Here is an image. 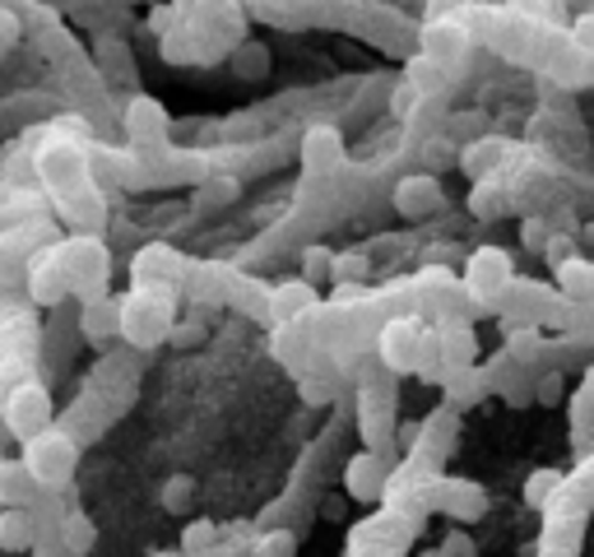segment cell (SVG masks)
<instances>
[{"instance_id":"obj_1","label":"cell","mask_w":594,"mask_h":557,"mask_svg":"<svg viewBox=\"0 0 594 557\" xmlns=\"http://www.w3.org/2000/svg\"><path fill=\"white\" fill-rule=\"evenodd\" d=\"M56 261L66 270V284L79 303H93V297H107L112 288V251L98 232H70L56 242Z\"/></svg>"},{"instance_id":"obj_2","label":"cell","mask_w":594,"mask_h":557,"mask_svg":"<svg viewBox=\"0 0 594 557\" xmlns=\"http://www.w3.org/2000/svg\"><path fill=\"white\" fill-rule=\"evenodd\" d=\"M122 303V340L130 349L163 344L176 326V288H130Z\"/></svg>"},{"instance_id":"obj_3","label":"cell","mask_w":594,"mask_h":557,"mask_svg":"<svg viewBox=\"0 0 594 557\" xmlns=\"http://www.w3.org/2000/svg\"><path fill=\"white\" fill-rule=\"evenodd\" d=\"M19 465L28 469V479L43 488V492H61L75 479V465H79V442L75 432L66 428H43L33 432L28 442H19Z\"/></svg>"},{"instance_id":"obj_4","label":"cell","mask_w":594,"mask_h":557,"mask_svg":"<svg viewBox=\"0 0 594 557\" xmlns=\"http://www.w3.org/2000/svg\"><path fill=\"white\" fill-rule=\"evenodd\" d=\"M33 168H37V186H43L52 201H66V195L89 186V154H84V145H75V139H47V145L37 149Z\"/></svg>"},{"instance_id":"obj_5","label":"cell","mask_w":594,"mask_h":557,"mask_svg":"<svg viewBox=\"0 0 594 557\" xmlns=\"http://www.w3.org/2000/svg\"><path fill=\"white\" fill-rule=\"evenodd\" d=\"M52 413H56L52 390L37 382V376H28V382H19L0 395V428H5L14 442H28L33 432L52 428Z\"/></svg>"},{"instance_id":"obj_6","label":"cell","mask_w":594,"mask_h":557,"mask_svg":"<svg viewBox=\"0 0 594 557\" xmlns=\"http://www.w3.org/2000/svg\"><path fill=\"white\" fill-rule=\"evenodd\" d=\"M511 278H516V265H511V255L502 247H479L465 261V274H460V288H465V303L473 307H498Z\"/></svg>"},{"instance_id":"obj_7","label":"cell","mask_w":594,"mask_h":557,"mask_svg":"<svg viewBox=\"0 0 594 557\" xmlns=\"http://www.w3.org/2000/svg\"><path fill=\"white\" fill-rule=\"evenodd\" d=\"M419 340H423V326L413 316H386V326L376 330V363L390 376H409L419 367Z\"/></svg>"},{"instance_id":"obj_8","label":"cell","mask_w":594,"mask_h":557,"mask_svg":"<svg viewBox=\"0 0 594 557\" xmlns=\"http://www.w3.org/2000/svg\"><path fill=\"white\" fill-rule=\"evenodd\" d=\"M358 432H363V446L386 455L390 436H395V390L386 382H363V395H358Z\"/></svg>"},{"instance_id":"obj_9","label":"cell","mask_w":594,"mask_h":557,"mask_svg":"<svg viewBox=\"0 0 594 557\" xmlns=\"http://www.w3.org/2000/svg\"><path fill=\"white\" fill-rule=\"evenodd\" d=\"M186 261L182 251L168 242H145L130 255V288H176L186 278Z\"/></svg>"},{"instance_id":"obj_10","label":"cell","mask_w":594,"mask_h":557,"mask_svg":"<svg viewBox=\"0 0 594 557\" xmlns=\"http://www.w3.org/2000/svg\"><path fill=\"white\" fill-rule=\"evenodd\" d=\"M297 163H302L307 177H325L344 168V135L334 122H311L297 139Z\"/></svg>"},{"instance_id":"obj_11","label":"cell","mask_w":594,"mask_h":557,"mask_svg":"<svg viewBox=\"0 0 594 557\" xmlns=\"http://www.w3.org/2000/svg\"><path fill=\"white\" fill-rule=\"evenodd\" d=\"M24 293H28L33 307H56V303H66L70 297L66 270H61V261H56V242L43 247V251H33L24 261Z\"/></svg>"},{"instance_id":"obj_12","label":"cell","mask_w":594,"mask_h":557,"mask_svg":"<svg viewBox=\"0 0 594 557\" xmlns=\"http://www.w3.org/2000/svg\"><path fill=\"white\" fill-rule=\"evenodd\" d=\"M419 43H423V56L427 61H437L442 70L446 66H465V56L473 47V37L465 33V24L455 14L446 19H427V24L419 29Z\"/></svg>"},{"instance_id":"obj_13","label":"cell","mask_w":594,"mask_h":557,"mask_svg":"<svg viewBox=\"0 0 594 557\" xmlns=\"http://www.w3.org/2000/svg\"><path fill=\"white\" fill-rule=\"evenodd\" d=\"M37 344H43V321L33 316V307L0 303V353L37 357Z\"/></svg>"},{"instance_id":"obj_14","label":"cell","mask_w":594,"mask_h":557,"mask_svg":"<svg viewBox=\"0 0 594 557\" xmlns=\"http://www.w3.org/2000/svg\"><path fill=\"white\" fill-rule=\"evenodd\" d=\"M386 479H390V465H386V455H376V451H358L353 461L344 465V492L353 497V502H381V492H386Z\"/></svg>"},{"instance_id":"obj_15","label":"cell","mask_w":594,"mask_h":557,"mask_svg":"<svg viewBox=\"0 0 594 557\" xmlns=\"http://www.w3.org/2000/svg\"><path fill=\"white\" fill-rule=\"evenodd\" d=\"M423 507H442L450 511L455 521H479L483 515V488L479 484H465V479H432L423 488Z\"/></svg>"},{"instance_id":"obj_16","label":"cell","mask_w":594,"mask_h":557,"mask_svg":"<svg viewBox=\"0 0 594 557\" xmlns=\"http://www.w3.org/2000/svg\"><path fill=\"white\" fill-rule=\"evenodd\" d=\"M395 209H400L404 218H432L442 205H446V195H442V182L432 172H409L395 182Z\"/></svg>"},{"instance_id":"obj_17","label":"cell","mask_w":594,"mask_h":557,"mask_svg":"<svg viewBox=\"0 0 594 557\" xmlns=\"http://www.w3.org/2000/svg\"><path fill=\"white\" fill-rule=\"evenodd\" d=\"M321 307V293L316 284H307L302 274L284 278V284L270 288V326H284V321H307V316Z\"/></svg>"},{"instance_id":"obj_18","label":"cell","mask_w":594,"mask_h":557,"mask_svg":"<svg viewBox=\"0 0 594 557\" xmlns=\"http://www.w3.org/2000/svg\"><path fill=\"white\" fill-rule=\"evenodd\" d=\"M79 334L93 349H107L112 340H122V303L107 297H93V303H79Z\"/></svg>"},{"instance_id":"obj_19","label":"cell","mask_w":594,"mask_h":557,"mask_svg":"<svg viewBox=\"0 0 594 557\" xmlns=\"http://www.w3.org/2000/svg\"><path fill=\"white\" fill-rule=\"evenodd\" d=\"M437 340H442V357H446V367H473L479 363V340H473V326H469V316L460 311H450V316H437Z\"/></svg>"},{"instance_id":"obj_20","label":"cell","mask_w":594,"mask_h":557,"mask_svg":"<svg viewBox=\"0 0 594 557\" xmlns=\"http://www.w3.org/2000/svg\"><path fill=\"white\" fill-rule=\"evenodd\" d=\"M511 154V145L502 135H479L473 145L460 149V172L473 177V182H483V177H502V158Z\"/></svg>"},{"instance_id":"obj_21","label":"cell","mask_w":594,"mask_h":557,"mask_svg":"<svg viewBox=\"0 0 594 557\" xmlns=\"http://www.w3.org/2000/svg\"><path fill=\"white\" fill-rule=\"evenodd\" d=\"M552 288H558V297L571 307L594 303V265L585 261V255H571V261L552 265Z\"/></svg>"},{"instance_id":"obj_22","label":"cell","mask_w":594,"mask_h":557,"mask_svg":"<svg viewBox=\"0 0 594 557\" xmlns=\"http://www.w3.org/2000/svg\"><path fill=\"white\" fill-rule=\"evenodd\" d=\"M437 386L446 390V409L460 413V409L479 405L483 395H488V376H483V367H479V363H473V367H446Z\"/></svg>"},{"instance_id":"obj_23","label":"cell","mask_w":594,"mask_h":557,"mask_svg":"<svg viewBox=\"0 0 594 557\" xmlns=\"http://www.w3.org/2000/svg\"><path fill=\"white\" fill-rule=\"evenodd\" d=\"M52 205V195L43 186H10V191H0V224L14 228V224H33L37 214H43Z\"/></svg>"},{"instance_id":"obj_24","label":"cell","mask_w":594,"mask_h":557,"mask_svg":"<svg viewBox=\"0 0 594 557\" xmlns=\"http://www.w3.org/2000/svg\"><path fill=\"white\" fill-rule=\"evenodd\" d=\"M37 534H43V525L28 507H0V553H28Z\"/></svg>"},{"instance_id":"obj_25","label":"cell","mask_w":594,"mask_h":557,"mask_svg":"<svg viewBox=\"0 0 594 557\" xmlns=\"http://www.w3.org/2000/svg\"><path fill=\"white\" fill-rule=\"evenodd\" d=\"M56 214L70 224V232H98V224L107 218V209H103V195H98L93 186H84V191H75V195H66V201H56Z\"/></svg>"},{"instance_id":"obj_26","label":"cell","mask_w":594,"mask_h":557,"mask_svg":"<svg viewBox=\"0 0 594 557\" xmlns=\"http://www.w3.org/2000/svg\"><path fill=\"white\" fill-rule=\"evenodd\" d=\"M126 130L140 139H149V145H158V139L168 135V112L153 103V98H130V107H126Z\"/></svg>"},{"instance_id":"obj_27","label":"cell","mask_w":594,"mask_h":557,"mask_svg":"<svg viewBox=\"0 0 594 557\" xmlns=\"http://www.w3.org/2000/svg\"><path fill=\"white\" fill-rule=\"evenodd\" d=\"M511 209V191L502 186V177H483V182H473L469 191V214L492 224V218H502Z\"/></svg>"},{"instance_id":"obj_28","label":"cell","mask_w":594,"mask_h":557,"mask_svg":"<svg viewBox=\"0 0 594 557\" xmlns=\"http://www.w3.org/2000/svg\"><path fill=\"white\" fill-rule=\"evenodd\" d=\"M56 539H61L75 557H84V553H93V544H98V525L89 521L84 511H61V521H56Z\"/></svg>"},{"instance_id":"obj_29","label":"cell","mask_w":594,"mask_h":557,"mask_svg":"<svg viewBox=\"0 0 594 557\" xmlns=\"http://www.w3.org/2000/svg\"><path fill=\"white\" fill-rule=\"evenodd\" d=\"M33 492H37V484L28 479V469L10 461V455H0V507H28Z\"/></svg>"},{"instance_id":"obj_30","label":"cell","mask_w":594,"mask_h":557,"mask_svg":"<svg viewBox=\"0 0 594 557\" xmlns=\"http://www.w3.org/2000/svg\"><path fill=\"white\" fill-rule=\"evenodd\" d=\"M297 548H302V534L288 530V525H274L265 534H255L251 557H297Z\"/></svg>"},{"instance_id":"obj_31","label":"cell","mask_w":594,"mask_h":557,"mask_svg":"<svg viewBox=\"0 0 594 557\" xmlns=\"http://www.w3.org/2000/svg\"><path fill=\"white\" fill-rule=\"evenodd\" d=\"M567 409H571V442H576L581 451H594V395L576 390Z\"/></svg>"},{"instance_id":"obj_32","label":"cell","mask_w":594,"mask_h":557,"mask_svg":"<svg viewBox=\"0 0 594 557\" xmlns=\"http://www.w3.org/2000/svg\"><path fill=\"white\" fill-rule=\"evenodd\" d=\"M219 544H224V530H219V521H205V515L182 530V557H205Z\"/></svg>"},{"instance_id":"obj_33","label":"cell","mask_w":594,"mask_h":557,"mask_svg":"<svg viewBox=\"0 0 594 557\" xmlns=\"http://www.w3.org/2000/svg\"><path fill=\"white\" fill-rule=\"evenodd\" d=\"M562 484H567V474H562V469H534L529 479H525V502H529L534 511H544L552 497H558Z\"/></svg>"},{"instance_id":"obj_34","label":"cell","mask_w":594,"mask_h":557,"mask_svg":"<svg viewBox=\"0 0 594 557\" xmlns=\"http://www.w3.org/2000/svg\"><path fill=\"white\" fill-rule=\"evenodd\" d=\"M404 79H409V84L419 89L423 98H427V93H442V89H446V70H442L437 61H427V56H409Z\"/></svg>"},{"instance_id":"obj_35","label":"cell","mask_w":594,"mask_h":557,"mask_svg":"<svg viewBox=\"0 0 594 557\" xmlns=\"http://www.w3.org/2000/svg\"><path fill=\"white\" fill-rule=\"evenodd\" d=\"M367 274H372L367 251H334L330 284H367Z\"/></svg>"},{"instance_id":"obj_36","label":"cell","mask_w":594,"mask_h":557,"mask_svg":"<svg viewBox=\"0 0 594 557\" xmlns=\"http://www.w3.org/2000/svg\"><path fill=\"white\" fill-rule=\"evenodd\" d=\"M297 265H302L297 274H302L307 284H330V270H334V247H325V242H311V247L302 251V261H297Z\"/></svg>"},{"instance_id":"obj_37","label":"cell","mask_w":594,"mask_h":557,"mask_svg":"<svg viewBox=\"0 0 594 557\" xmlns=\"http://www.w3.org/2000/svg\"><path fill=\"white\" fill-rule=\"evenodd\" d=\"M232 70L242 75V79H261L270 70V47L265 43H242L232 56Z\"/></svg>"},{"instance_id":"obj_38","label":"cell","mask_w":594,"mask_h":557,"mask_svg":"<svg viewBox=\"0 0 594 557\" xmlns=\"http://www.w3.org/2000/svg\"><path fill=\"white\" fill-rule=\"evenodd\" d=\"M506 353H511V357H516V363H521V367H529V363H534V357H539V353H544V334H539V326H521L516 334H511V344H506Z\"/></svg>"},{"instance_id":"obj_39","label":"cell","mask_w":594,"mask_h":557,"mask_svg":"<svg viewBox=\"0 0 594 557\" xmlns=\"http://www.w3.org/2000/svg\"><path fill=\"white\" fill-rule=\"evenodd\" d=\"M237 191H242V182H237V177H214V182L201 191V195H195V201H201V205H228V201H237Z\"/></svg>"},{"instance_id":"obj_40","label":"cell","mask_w":594,"mask_h":557,"mask_svg":"<svg viewBox=\"0 0 594 557\" xmlns=\"http://www.w3.org/2000/svg\"><path fill=\"white\" fill-rule=\"evenodd\" d=\"M191 492H195V484L186 479V474H172V479L163 484V507H168V511H186Z\"/></svg>"},{"instance_id":"obj_41","label":"cell","mask_w":594,"mask_h":557,"mask_svg":"<svg viewBox=\"0 0 594 557\" xmlns=\"http://www.w3.org/2000/svg\"><path fill=\"white\" fill-rule=\"evenodd\" d=\"M571 47L576 52H585V56H594V10H581L576 14V24H571Z\"/></svg>"},{"instance_id":"obj_42","label":"cell","mask_w":594,"mask_h":557,"mask_svg":"<svg viewBox=\"0 0 594 557\" xmlns=\"http://www.w3.org/2000/svg\"><path fill=\"white\" fill-rule=\"evenodd\" d=\"M419 103H423V93L409 84V79H400V84H395V98H390V112L395 116H413L419 112Z\"/></svg>"},{"instance_id":"obj_43","label":"cell","mask_w":594,"mask_h":557,"mask_svg":"<svg viewBox=\"0 0 594 557\" xmlns=\"http://www.w3.org/2000/svg\"><path fill=\"white\" fill-rule=\"evenodd\" d=\"M176 24H182V14H176L172 5H153V10H149V19H145V29H149L153 37H168Z\"/></svg>"},{"instance_id":"obj_44","label":"cell","mask_w":594,"mask_h":557,"mask_svg":"<svg viewBox=\"0 0 594 557\" xmlns=\"http://www.w3.org/2000/svg\"><path fill=\"white\" fill-rule=\"evenodd\" d=\"M544 255H548V265H562V261H571V255H576V237L552 232V237H548V247H544Z\"/></svg>"},{"instance_id":"obj_45","label":"cell","mask_w":594,"mask_h":557,"mask_svg":"<svg viewBox=\"0 0 594 557\" xmlns=\"http://www.w3.org/2000/svg\"><path fill=\"white\" fill-rule=\"evenodd\" d=\"M201 340H205V326L201 321H176L172 334H168V344H176V349H191V344H201Z\"/></svg>"},{"instance_id":"obj_46","label":"cell","mask_w":594,"mask_h":557,"mask_svg":"<svg viewBox=\"0 0 594 557\" xmlns=\"http://www.w3.org/2000/svg\"><path fill=\"white\" fill-rule=\"evenodd\" d=\"M297 395H302V405H311V409H316V405H325L334 390H330V382H316V376H302V386H297Z\"/></svg>"},{"instance_id":"obj_47","label":"cell","mask_w":594,"mask_h":557,"mask_svg":"<svg viewBox=\"0 0 594 557\" xmlns=\"http://www.w3.org/2000/svg\"><path fill=\"white\" fill-rule=\"evenodd\" d=\"M521 237H525V247L529 251H544L548 247V224H544V218H525V228H521Z\"/></svg>"},{"instance_id":"obj_48","label":"cell","mask_w":594,"mask_h":557,"mask_svg":"<svg viewBox=\"0 0 594 557\" xmlns=\"http://www.w3.org/2000/svg\"><path fill=\"white\" fill-rule=\"evenodd\" d=\"M28 553H33V557H75L61 539H56V530H52V534H37V544H33Z\"/></svg>"},{"instance_id":"obj_49","label":"cell","mask_w":594,"mask_h":557,"mask_svg":"<svg viewBox=\"0 0 594 557\" xmlns=\"http://www.w3.org/2000/svg\"><path fill=\"white\" fill-rule=\"evenodd\" d=\"M534 400H539V405H558V400H562V376H558V372H548L544 382L534 386Z\"/></svg>"},{"instance_id":"obj_50","label":"cell","mask_w":594,"mask_h":557,"mask_svg":"<svg viewBox=\"0 0 594 557\" xmlns=\"http://www.w3.org/2000/svg\"><path fill=\"white\" fill-rule=\"evenodd\" d=\"M28 29H61V14H56L52 5H28Z\"/></svg>"},{"instance_id":"obj_51","label":"cell","mask_w":594,"mask_h":557,"mask_svg":"<svg viewBox=\"0 0 594 557\" xmlns=\"http://www.w3.org/2000/svg\"><path fill=\"white\" fill-rule=\"evenodd\" d=\"M14 37H19V14H0V56L10 52Z\"/></svg>"},{"instance_id":"obj_52","label":"cell","mask_w":594,"mask_h":557,"mask_svg":"<svg viewBox=\"0 0 594 557\" xmlns=\"http://www.w3.org/2000/svg\"><path fill=\"white\" fill-rule=\"evenodd\" d=\"M321 515H325V521H340V515H344V497H325Z\"/></svg>"},{"instance_id":"obj_53","label":"cell","mask_w":594,"mask_h":557,"mask_svg":"<svg viewBox=\"0 0 594 557\" xmlns=\"http://www.w3.org/2000/svg\"><path fill=\"white\" fill-rule=\"evenodd\" d=\"M33 0H0V14H14V10H28Z\"/></svg>"},{"instance_id":"obj_54","label":"cell","mask_w":594,"mask_h":557,"mask_svg":"<svg viewBox=\"0 0 594 557\" xmlns=\"http://www.w3.org/2000/svg\"><path fill=\"white\" fill-rule=\"evenodd\" d=\"M581 390H590V395H594V363H590V372H585V382H581Z\"/></svg>"},{"instance_id":"obj_55","label":"cell","mask_w":594,"mask_h":557,"mask_svg":"<svg viewBox=\"0 0 594 557\" xmlns=\"http://www.w3.org/2000/svg\"><path fill=\"white\" fill-rule=\"evenodd\" d=\"M0 270H5V255H0Z\"/></svg>"},{"instance_id":"obj_56","label":"cell","mask_w":594,"mask_h":557,"mask_svg":"<svg viewBox=\"0 0 594 557\" xmlns=\"http://www.w3.org/2000/svg\"><path fill=\"white\" fill-rule=\"evenodd\" d=\"M0 232H5V224H0Z\"/></svg>"},{"instance_id":"obj_57","label":"cell","mask_w":594,"mask_h":557,"mask_svg":"<svg viewBox=\"0 0 594 557\" xmlns=\"http://www.w3.org/2000/svg\"><path fill=\"white\" fill-rule=\"evenodd\" d=\"M590 265H594V261H590Z\"/></svg>"}]
</instances>
